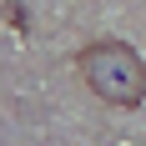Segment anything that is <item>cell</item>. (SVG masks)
<instances>
[{"mask_svg":"<svg viewBox=\"0 0 146 146\" xmlns=\"http://www.w3.org/2000/svg\"><path fill=\"white\" fill-rule=\"evenodd\" d=\"M81 81L91 86V96H101L106 106H116V111H136L146 101V60L136 45L126 40H91L81 56Z\"/></svg>","mask_w":146,"mask_h":146,"instance_id":"1","label":"cell"}]
</instances>
